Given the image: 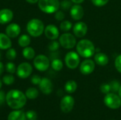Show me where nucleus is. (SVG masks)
<instances>
[{"mask_svg": "<svg viewBox=\"0 0 121 120\" xmlns=\"http://www.w3.org/2000/svg\"><path fill=\"white\" fill-rule=\"evenodd\" d=\"M84 15V10L80 4H74L70 8V16L74 21L81 20Z\"/></svg>", "mask_w": 121, "mask_h": 120, "instance_id": "ddd939ff", "label": "nucleus"}, {"mask_svg": "<svg viewBox=\"0 0 121 120\" xmlns=\"http://www.w3.org/2000/svg\"><path fill=\"white\" fill-rule=\"evenodd\" d=\"M26 119L28 120H35L37 119V114L33 110H29L26 113Z\"/></svg>", "mask_w": 121, "mask_h": 120, "instance_id": "f704fd0d", "label": "nucleus"}, {"mask_svg": "<svg viewBox=\"0 0 121 120\" xmlns=\"http://www.w3.org/2000/svg\"><path fill=\"white\" fill-rule=\"evenodd\" d=\"M66 66L70 69H75L80 64V56L76 52L71 51L66 54L65 57Z\"/></svg>", "mask_w": 121, "mask_h": 120, "instance_id": "0eeeda50", "label": "nucleus"}, {"mask_svg": "<svg viewBox=\"0 0 121 120\" xmlns=\"http://www.w3.org/2000/svg\"><path fill=\"white\" fill-rule=\"evenodd\" d=\"M21 33V27L16 23H10L6 28V34L10 38H15Z\"/></svg>", "mask_w": 121, "mask_h": 120, "instance_id": "dca6fc26", "label": "nucleus"}, {"mask_svg": "<svg viewBox=\"0 0 121 120\" xmlns=\"http://www.w3.org/2000/svg\"><path fill=\"white\" fill-rule=\"evenodd\" d=\"M39 8L45 13H54L60 7L59 0H39L38 2Z\"/></svg>", "mask_w": 121, "mask_h": 120, "instance_id": "20e7f679", "label": "nucleus"}, {"mask_svg": "<svg viewBox=\"0 0 121 120\" xmlns=\"http://www.w3.org/2000/svg\"><path fill=\"white\" fill-rule=\"evenodd\" d=\"M10 37L4 33H0V50H8L11 47Z\"/></svg>", "mask_w": 121, "mask_h": 120, "instance_id": "6ab92c4d", "label": "nucleus"}, {"mask_svg": "<svg viewBox=\"0 0 121 120\" xmlns=\"http://www.w3.org/2000/svg\"><path fill=\"white\" fill-rule=\"evenodd\" d=\"M100 90L102 93L104 94H108L111 92V87L109 83H102L100 86Z\"/></svg>", "mask_w": 121, "mask_h": 120, "instance_id": "473e14b6", "label": "nucleus"}, {"mask_svg": "<svg viewBox=\"0 0 121 120\" xmlns=\"http://www.w3.org/2000/svg\"></svg>", "mask_w": 121, "mask_h": 120, "instance_id": "49530a36", "label": "nucleus"}, {"mask_svg": "<svg viewBox=\"0 0 121 120\" xmlns=\"http://www.w3.org/2000/svg\"><path fill=\"white\" fill-rule=\"evenodd\" d=\"M65 17V14L64 13V12L62 11H59L57 10L55 13V18L57 21H63L64 18Z\"/></svg>", "mask_w": 121, "mask_h": 120, "instance_id": "c9c22d12", "label": "nucleus"}, {"mask_svg": "<svg viewBox=\"0 0 121 120\" xmlns=\"http://www.w3.org/2000/svg\"><path fill=\"white\" fill-rule=\"evenodd\" d=\"M1 52H0V59H1Z\"/></svg>", "mask_w": 121, "mask_h": 120, "instance_id": "a18cd8bd", "label": "nucleus"}, {"mask_svg": "<svg viewBox=\"0 0 121 120\" xmlns=\"http://www.w3.org/2000/svg\"><path fill=\"white\" fill-rule=\"evenodd\" d=\"M88 32V26L83 21H79L76 23L73 26V33L75 37H84Z\"/></svg>", "mask_w": 121, "mask_h": 120, "instance_id": "f8f14e48", "label": "nucleus"}, {"mask_svg": "<svg viewBox=\"0 0 121 120\" xmlns=\"http://www.w3.org/2000/svg\"><path fill=\"white\" fill-rule=\"evenodd\" d=\"M118 95L120 96V98H121V86H120V88H119L118 91Z\"/></svg>", "mask_w": 121, "mask_h": 120, "instance_id": "37998d69", "label": "nucleus"}, {"mask_svg": "<svg viewBox=\"0 0 121 120\" xmlns=\"http://www.w3.org/2000/svg\"><path fill=\"white\" fill-rule=\"evenodd\" d=\"M110 87H111V92L112 93H117L120 88L121 83L118 81L117 80H113L109 83Z\"/></svg>", "mask_w": 121, "mask_h": 120, "instance_id": "bb28decb", "label": "nucleus"}, {"mask_svg": "<svg viewBox=\"0 0 121 120\" xmlns=\"http://www.w3.org/2000/svg\"><path fill=\"white\" fill-rule=\"evenodd\" d=\"M39 88L41 92L45 95H49L52 93L53 86L52 81L48 78H43L39 83Z\"/></svg>", "mask_w": 121, "mask_h": 120, "instance_id": "2eb2a0df", "label": "nucleus"}, {"mask_svg": "<svg viewBox=\"0 0 121 120\" xmlns=\"http://www.w3.org/2000/svg\"><path fill=\"white\" fill-rule=\"evenodd\" d=\"M51 66H52V69L56 71H61L63 68V62H62L61 59H60L58 58L54 59H52V61L51 62Z\"/></svg>", "mask_w": 121, "mask_h": 120, "instance_id": "393cba45", "label": "nucleus"}, {"mask_svg": "<svg viewBox=\"0 0 121 120\" xmlns=\"http://www.w3.org/2000/svg\"><path fill=\"white\" fill-rule=\"evenodd\" d=\"M104 103L110 109L116 110L121 107V98L116 93H108L104 98Z\"/></svg>", "mask_w": 121, "mask_h": 120, "instance_id": "39448f33", "label": "nucleus"}, {"mask_svg": "<svg viewBox=\"0 0 121 120\" xmlns=\"http://www.w3.org/2000/svg\"><path fill=\"white\" fill-rule=\"evenodd\" d=\"M26 95L19 90H11L6 95V102L9 108L18 110L22 108L26 103Z\"/></svg>", "mask_w": 121, "mask_h": 120, "instance_id": "f257e3e1", "label": "nucleus"}, {"mask_svg": "<svg viewBox=\"0 0 121 120\" xmlns=\"http://www.w3.org/2000/svg\"><path fill=\"white\" fill-rule=\"evenodd\" d=\"M74 105V99L71 95L64 96L60 102V109L64 113L70 112Z\"/></svg>", "mask_w": 121, "mask_h": 120, "instance_id": "9d476101", "label": "nucleus"}, {"mask_svg": "<svg viewBox=\"0 0 121 120\" xmlns=\"http://www.w3.org/2000/svg\"><path fill=\"white\" fill-rule=\"evenodd\" d=\"M72 1L71 0H63L60 3V7L63 10H68L70 9L72 6Z\"/></svg>", "mask_w": 121, "mask_h": 120, "instance_id": "7c9ffc66", "label": "nucleus"}, {"mask_svg": "<svg viewBox=\"0 0 121 120\" xmlns=\"http://www.w3.org/2000/svg\"><path fill=\"white\" fill-rule=\"evenodd\" d=\"M44 33L46 37L51 40H57L59 37V35H60V31L58 28L55 25L52 24L48 25L45 28Z\"/></svg>", "mask_w": 121, "mask_h": 120, "instance_id": "4468645a", "label": "nucleus"}, {"mask_svg": "<svg viewBox=\"0 0 121 120\" xmlns=\"http://www.w3.org/2000/svg\"><path fill=\"white\" fill-rule=\"evenodd\" d=\"M1 86H2V82H1V81L0 80V88H1Z\"/></svg>", "mask_w": 121, "mask_h": 120, "instance_id": "c03bdc74", "label": "nucleus"}, {"mask_svg": "<svg viewBox=\"0 0 121 120\" xmlns=\"http://www.w3.org/2000/svg\"><path fill=\"white\" fill-rule=\"evenodd\" d=\"M60 44L59 42L56 41L55 40H52L48 44V49L51 52H57V50L60 47Z\"/></svg>", "mask_w": 121, "mask_h": 120, "instance_id": "cd10ccee", "label": "nucleus"}, {"mask_svg": "<svg viewBox=\"0 0 121 120\" xmlns=\"http://www.w3.org/2000/svg\"><path fill=\"white\" fill-rule=\"evenodd\" d=\"M33 64L37 70L40 71H45L49 69L50 62L48 57L43 54H39L34 58Z\"/></svg>", "mask_w": 121, "mask_h": 120, "instance_id": "6e6552de", "label": "nucleus"}, {"mask_svg": "<svg viewBox=\"0 0 121 120\" xmlns=\"http://www.w3.org/2000/svg\"><path fill=\"white\" fill-rule=\"evenodd\" d=\"M76 48L79 55L86 59L91 57L96 52V47L94 43L88 39H83L79 41L77 43Z\"/></svg>", "mask_w": 121, "mask_h": 120, "instance_id": "f03ea898", "label": "nucleus"}, {"mask_svg": "<svg viewBox=\"0 0 121 120\" xmlns=\"http://www.w3.org/2000/svg\"><path fill=\"white\" fill-rule=\"evenodd\" d=\"M18 45L22 47H28L30 43V38L28 35H22L19 37L18 40Z\"/></svg>", "mask_w": 121, "mask_h": 120, "instance_id": "5701e85b", "label": "nucleus"}, {"mask_svg": "<svg viewBox=\"0 0 121 120\" xmlns=\"http://www.w3.org/2000/svg\"><path fill=\"white\" fill-rule=\"evenodd\" d=\"M25 95H26L27 98L30 99V100H33V99H35L38 98V96L39 95V92L35 88L31 87V88H29L28 89L26 90Z\"/></svg>", "mask_w": 121, "mask_h": 120, "instance_id": "4be33fe9", "label": "nucleus"}, {"mask_svg": "<svg viewBox=\"0 0 121 120\" xmlns=\"http://www.w3.org/2000/svg\"><path fill=\"white\" fill-rule=\"evenodd\" d=\"M4 64L2 62H0V76L2 74V73L4 72Z\"/></svg>", "mask_w": 121, "mask_h": 120, "instance_id": "ea45409f", "label": "nucleus"}, {"mask_svg": "<svg viewBox=\"0 0 121 120\" xmlns=\"http://www.w3.org/2000/svg\"></svg>", "mask_w": 121, "mask_h": 120, "instance_id": "de8ad7c7", "label": "nucleus"}, {"mask_svg": "<svg viewBox=\"0 0 121 120\" xmlns=\"http://www.w3.org/2000/svg\"><path fill=\"white\" fill-rule=\"evenodd\" d=\"M33 71L31 64L28 62H23L20 64L16 69L17 76L21 79H26L30 76Z\"/></svg>", "mask_w": 121, "mask_h": 120, "instance_id": "1a4fd4ad", "label": "nucleus"}, {"mask_svg": "<svg viewBox=\"0 0 121 120\" xmlns=\"http://www.w3.org/2000/svg\"><path fill=\"white\" fill-rule=\"evenodd\" d=\"M115 67L116 70L121 74V54L118 55L115 60Z\"/></svg>", "mask_w": 121, "mask_h": 120, "instance_id": "e433bc0d", "label": "nucleus"}, {"mask_svg": "<svg viewBox=\"0 0 121 120\" xmlns=\"http://www.w3.org/2000/svg\"><path fill=\"white\" fill-rule=\"evenodd\" d=\"M23 55L27 59H32L35 57V50L30 47H26L23 50Z\"/></svg>", "mask_w": 121, "mask_h": 120, "instance_id": "b1692460", "label": "nucleus"}, {"mask_svg": "<svg viewBox=\"0 0 121 120\" xmlns=\"http://www.w3.org/2000/svg\"><path fill=\"white\" fill-rule=\"evenodd\" d=\"M59 42L63 48L67 50L72 49L77 45L76 37L69 33H65L61 35L59 37Z\"/></svg>", "mask_w": 121, "mask_h": 120, "instance_id": "423d86ee", "label": "nucleus"}, {"mask_svg": "<svg viewBox=\"0 0 121 120\" xmlns=\"http://www.w3.org/2000/svg\"><path fill=\"white\" fill-rule=\"evenodd\" d=\"M60 29L62 31L68 32V31H69L72 29V23L69 21H63L60 23Z\"/></svg>", "mask_w": 121, "mask_h": 120, "instance_id": "a878e982", "label": "nucleus"}, {"mask_svg": "<svg viewBox=\"0 0 121 120\" xmlns=\"http://www.w3.org/2000/svg\"><path fill=\"white\" fill-rule=\"evenodd\" d=\"M13 11L9 8H3L0 10V24H6L13 19Z\"/></svg>", "mask_w": 121, "mask_h": 120, "instance_id": "f3484780", "label": "nucleus"}, {"mask_svg": "<svg viewBox=\"0 0 121 120\" xmlns=\"http://www.w3.org/2000/svg\"><path fill=\"white\" fill-rule=\"evenodd\" d=\"M109 0H91L92 4L98 7H101L106 5L108 3Z\"/></svg>", "mask_w": 121, "mask_h": 120, "instance_id": "72a5a7b5", "label": "nucleus"}, {"mask_svg": "<svg viewBox=\"0 0 121 120\" xmlns=\"http://www.w3.org/2000/svg\"><path fill=\"white\" fill-rule=\"evenodd\" d=\"M96 63L90 59H86L83 61L79 66V71L83 75H89L95 69Z\"/></svg>", "mask_w": 121, "mask_h": 120, "instance_id": "9b49d317", "label": "nucleus"}, {"mask_svg": "<svg viewBox=\"0 0 121 120\" xmlns=\"http://www.w3.org/2000/svg\"><path fill=\"white\" fill-rule=\"evenodd\" d=\"M26 1L30 4H35V3H38L39 0H26Z\"/></svg>", "mask_w": 121, "mask_h": 120, "instance_id": "79ce46f5", "label": "nucleus"}, {"mask_svg": "<svg viewBox=\"0 0 121 120\" xmlns=\"http://www.w3.org/2000/svg\"><path fill=\"white\" fill-rule=\"evenodd\" d=\"M72 1V3L74 4H80L81 3H82L84 0H71Z\"/></svg>", "mask_w": 121, "mask_h": 120, "instance_id": "a19ab883", "label": "nucleus"}, {"mask_svg": "<svg viewBox=\"0 0 121 120\" xmlns=\"http://www.w3.org/2000/svg\"><path fill=\"white\" fill-rule=\"evenodd\" d=\"M6 58L9 60H13L15 59L16 57V51L13 48H9L8 49L6 54Z\"/></svg>", "mask_w": 121, "mask_h": 120, "instance_id": "c756f323", "label": "nucleus"}, {"mask_svg": "<svg viewBox=\"0 0 121 120\" xmlns=\"http://www.w3.org/2000/svg\"><path fill=\"white\" fill-rule=\"evenodd\" d=\"M2 81L4 83H5L6 85H11L14 83L15 81V79L13 77V75L11 74H9V75H5L3 79H2Z\"/></svg>", "mask_w": 121, "mask_h": 120, "instance_id": "c85d7f7f", "label": "nucleus"}, {"mask_svg": "<svg viewBox=\"0 0 121 120\" xmlns=\"http://www.w3.org/2000/svg\"><path fill=\"white\" fill-rule=\"evenodd\" d=\"M7 120H26V113L21 110H15L9 113Z\"/></svg>", "mask_w": 121, "mask_h": 120, "instance_id": "aec40b11", "label": "nucleus"}, {"mask_svg": "<svg viewBox=\"0 0 121 120\" xmlns=\"http://www.w3.org/2000/svg\"><path fill=\"white\" fill-rule=\"evenodd\" d=\"M6 101V95L4 91H0V105H2Z\"/></svg>", "mask_w": 121, "mask_h": 120, "instance_id": "58836bf2", "label": "nucleus"}, {"mask_svg": "<svg viewBox=\"0 0 121 120\" xmlns=\"http://www.w3.org/2000/svg\"><path fill=\"white\" fill-rule=\"evenodd\" d=\"M77 89V83L74 80H69L65 85V90L68 93H73Z\"/></svg>", "mask_w": 121, "mask_h": 120, "instance_id": "412c9836", "label": "nucleus"}, {"mask_svg": "<svg viewBox=\"0 0 121 120\" xmlns=\"http://www.w3.org/2000/svg\"><path fill=\"white\" fill-rule=\"evenodd\" d=\"M6 69L7 71V72H9L11 74H13L16 72V66L12 62H8L6 64Z\"/></svg>", "mask_w": 121, "mask_h": 120, "instance_id": "2f4dec72", "label": "nucleus"}, {"mask_svg": "<svg viewBox=\"0 0 121 120\" xmlns=\"http://www.w3.org/2000/svg\"><path fill=\"white\" fill-rule=\"evenodd\" d=\"M26 30L30 35L35 37H39L44 33L45 30L44 23L40 19H37V18L31 19L27 23Z\"/></svg>", "mask_w": 121, "mask_h": 120, "instance_id": "7ed1b4c3", "label": "nucleus"}, {"mask_svg": "<svg viewBox=\"0 0 121 120\" xmlns=\"http://www.w3.org/2000/svg\"><path fill=\"white\" fill-rule=\"evenodd\" d=\"M41 77L38 75H33L31 77V83L34 85H39L41 81Z\"/></svg>", "mask_w": 121, "mask_h": 120, "instance_id": "4c0bfd02", "label": "nucleus"}, {"mask_svg": "<svg viewBox=\"0 0 121 120\" xmlns=\"http://www.w3.org/2000/svg\"><path fill=\"white\" fill-rule=\"evenodd\" d=\"M94 62L96 64L104 66L108 64L109 58L107 54L103 52H97L94 55Z\"/></svg>", "mask_w": 121, "mask_h": 120, "instance_id": "a211bd4d", "label": "nucleus"}]
</instances>
